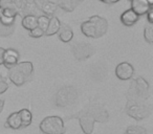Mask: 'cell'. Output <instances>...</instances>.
Here are the masks:
<instances>
[{
  "label": "cell",
  "mask_w": 153,
  "mask_h": 134,
  "mask_svg": "<svg viewBox=\"0 0 153 134\" xmlns=\"http://www.w3.org/2000/svg\"><path fill=\"white\" fill-rule=\"evenodd\" d=\"M108 30V21L101 16H91L81 24V32L87 38L98 39L103 37Z\"/></svg>",
  "instance_id": "cell-1"
},
{
  "label": "cell",
  "mask_w": 153,
  "mask_h": 134,
  "mask_svg": "<svg viewBox=\"0 0 153 134\" xmlns=\"http://www.w3.org/2000/svg\"><path fill=\"white\" fill-rule=\"evenodd\" d=\"M34 73V65L32 62H18L14 67L9 69V79L15 86L24 85L32 78Z\"/></svg>",
  "instance_id": "cell-2"
},
{
  "label": "cell",
  "mask_w": 153,
  "mask_h": 134,
  "mask_svg": "<svg viewBox=\"0 0 153 134\" xmlns=\"http://www.w3.org/2000/svg\"><path fill=\"white\" fill-rule=\"evenodd\" d=\"M39 128L43 134H64L66 130L63 119L57 115L44 117L39 125Z\"/></svg>",
  "instance_id": "cell-3"
},
{
  "label": "cell",
  "mask_w": 153,
  "mask_h": 134,
  "mask_svg": "<svg viewBox=\"0 0 153 134\" xmlns=\"http://www.w3.org/2000/svg\"><path fill=\"white\" fill-rule=\"evenodd\" d=\"M126 109H127L126 110L127 114L136 121H142L151 114L150 108L142 105L140 103H128Z\"/></svg>",
  "instance_id": "cell-4"
},
{
  "label": "cell",
  "mask_w": 153,
  "mask_h": 134,
  "mask_svg": "<svg viewBox=\"0 0 153 134\" xmlns=\"http://www.w3.org/2000/svg\"><path fill=\"white\" fill-rule=\"evenodd\" d=\"M72 53L76 59L78 60H86L89 57H91L94 53V48L90 44L85 42L76 43L72 47Z\"/></svg>",
  "instance_id": "cell-5"
},
{
  "label": "cell",
  "mask_w": 153,
  "mask_h": 134,
  "mask_svg": "<svg viewBox=\"0 0 153 134\" xmlns=\"http://www.w3.org/2000/svg\"><path fill=\"white\" fill-rule=\"evenodd\" d=\"M134 75V67L128 62H122L115 67V76L121 81H128Z\"/></svg>",
  "instance_id": "cell-6"
},
{
  "label": "cell",
  "mask_w": 153,
  "mask_h": 134,
  "mask_svg": "<svg viewBox=\"0 0 153 134\" xmlns=\"http://www.w3.org/2000/svg\"><path fill=\"white\" fill-rule=\"evenodd\" d=\"M79 123L84 134H91L94 132L96 121H94V116L90 114V112H85L80 115Z\"/></svg>",
  "instance_id": "cell-7"
},
{
  "label": "cell",
  "mask_w": 153,
  "mask_h": 134,
  "mask_svg": "<svg viewBox=\"0 0 153 134\" xmlns=\"http://www.w3.org/2000/svg\"><path fill=\"white\" fill-rule=\"evenodd\" d=\"M20 55L16 49L9 48L4 50V56H3V64L7 69H11L12 67L16 65L19 62Z\"/></svg>",
  "instance_id": "cell-8"
},
{
  "label": "cell",
  "mask_w": 153,
  "mask_h": 134,
  "mask_svg": "<svg viewBox=\"0 0 153 134\" xmlns=\"http://www.w3.org/2000/svg\"><path fill=\"white\" fill-rule=\"evenodd\" d=\"M131 7L130 9L136 13L138 16H144L147 14V12L153 7V5H150L148 3L147 0H131Z\"/></svg>",
  "instance_id": "cell-9"
},
{
  "label": "cell",
  "mask_w": 153,
  "mask_h": 134,
  "mask_svg": "<svg viewBox=\"0 0 153 134\" xmlns=\"http://www.w3.org/2000/svg\"><path fill=\"white\" fill-rule=\"evenodd\" d=\"M140 19V16L136 13H134L131 9H128L124 12L123 14L120 17V20H121L122 24L125 26H133L136 24V22Z\"/></svg>",
  "instance_id": "cell-10"
},
{
  "label": "cell",
  "mask_w": 153,
  "mask_h": 134,
  "mask_svg": "<svg viewBox=\"0 0 153 134\" xmlns=\"http://www.w3.org/2000/svg\"><path fill=\"white\" fill-rule=\"evenodd\" d=\"M57 34L59 36V39L61 40V42L63 43L70 42L72 40V38H74V30L66 23H61Z\"/></svg>",
  "instance_id": "cell-11"
},
{
  "label": "cell",
  "mask_w": 153,
  "mask_h": 134,
  "mask_svg": "<svg viewBox=\"0 0 153 134\" xmlns=\"http://www.w3.org/2000/svg\"><path fill=\"white\" fill-rule=\"evenodd\" d=\"M5 127L11 128L13 130H19L22 128L21 118L18 112H13L7 116V121H5Z\"/></svg>",
  "instance_id": "cell-12"
},
{
  "label": "cell",
  "mask_w": 153,
  "mask_h": 134,
  "mask_svg": "<svg viewBox=\"0 0 153 134\" xmlns=\"http://www.w3.org/2000/svg\"><path fill=\"white\" fill-rule=\"evenodd\" d=\"M61 25V21L59 20V18L56 17L55 15L49 17V22H48V26H47L46 30L44 32V36H53L58 33Z\"/></svg>",
  "instance_id": "cell-13"
},
{
  "label": "cell",
  "mask_w": 153,
  "mask_h": 134,
  "mask_svg": "<svg viewBox=\"0 0 153 134\" xmlns=\"http://www.w3.org/2000/svg\"><path fill=\"white\" fill-rule=\"evenodd\" d=\"M21 24L25 30H28V32L32 30H34L35 27H37V16H35V15L23 16Z\"/></svg>",
  "instance_id": "cell-14"
},
{
  "label": "cell",
  "mask_w": 153,
  "mask_h": 134,
  "mask_svg": "<svg viewBox=\"0 0 153 134\" xmlns=\"http://www.w3.org/2000/svg\"><path fill=\"white\" fill-rule=\"evenodd\" d=\"M58 7H57V3H53V2H45L44 4H42L39 9V11L45 16H48V17H51V16L55 15V13L57 12Z\"/></svg>",
  "instance_id": "cell-15"
},
{
  "label": "cell",
  "mask_w": 153,
  "mask_h": 134,
  "mask_svg": "<svg viewBox=\"0 0 153 134\" xmlns=\"http://www.w3.org/2000/svg\"><path fill=\"white\" fill-rule=\"evenodd\" d=\"M76 5L78 4L74 2V0H58L57 1V7L63 10L64 12H67V13L74 12Z\"/></svg>",
  "instance_id": "cell-16"
},
{
  "label": "cell",
  "mask_w": 153,
  "mask_h": 134,
  "mask_svg": "<svg viewBox=\"0 0 153 134\" xmlns=\"http://www.w3.org/2000/svg\"><path fill=\"white\" fill-rule=\"evenodd\" d=\"M20 115V118H21V125H22V128H26L32 124V121H33V115H32V112H30L28 109H21L20 111H18Z\"/></svg>",
  "instance_id": "cell-17"
},
{
  "label": "cell",
  "mask_w": 153,
  "mask_h": 134,
  "mask_svg": "<svg viewBox=\"0 0 153 134\" xmlns=\"http://www.w3.org/2000/svg\"><path fill=\"white\" fill-rule=\"evenodd\" d=\"M48 22H49V17L45 15H39L37 16V26L40 27L43 32H45L48 26Z\"/></svg>",
  "instance_id": "cell-18"
},
{
  "label": "cell",
  "mask_w": 153,
  "mask_h": 134,
  "mask_svg": "<svg viewBox=\"0 0 153 134\" xmlns=\"http://www.w3.org/2000/svg\"><path fill=\"white\" fill-rule=\"evenodd\" d=\"M125 134H147V130L142 126H129L126 129Z\"/></svg>",
  "instance_id": "cell-19"
},
{
  "label": "cell",
  "mask_w": 153,
  "mask_h": 134,
  "mask_svg": "<svg viewBox=\"0 0 153 134\" xmlns=\"http://www.w3.org/2000/svg\"><path fill=\"white\" fill-rule=\"evenodd\" d=\"M144 38L146 42L153 43V25L148 24L144 30Z\"/></svg>",
  "instance_id": "cell-20"
},
{
  "label": "cell",
  "mask_w": 153,
  "mask_h": 134,
  "mask_svg": "<svg viewBox=\"0 0 153 134\" xmlns=\"http://www.w3.org/2000/svg\"><path fill=\"white\" fill-rule=\"evenodd\" d=\"M30 36L32 37V38L38 39V38H41L42 36H44V32H43L40 27L37 26V27H35L34 30H30Z\"/></svg>",
  "instance_id": "cell-21"
},
{
  "label": "cell",
  "mask_w": 153,
  "mask_h": 134,
  "mask_svg": "<svg viewBox=\"0 0 153 134\" xmlns=\"http://www.w3.org/2000/svg\"><path fill=\"white\" fill-rule=\"evenodd\" d=\"M7 89H9V83L2 76L0 75V94H3Z\"/></svg>",
  "instance_id": "cell-22"
},
{
  "label": "cell",
  "mask_w": 153,
  "mask_h": 134,
  "mask_svg": "<svg viewBox=\"0 0 153 134\" xmlns=\"http://www.w3.org/2000/svg\"><path fill=\"white\" fill-rule=\"evenodd\" d=\"M147 19H148L149 24H153V7L147 12Z\"/></svg>",
  "instance_id": "cell-23"
},
{
  "label": "cell",
  "mask_w": 153,
  "mask_h": 134,
  "mask_svg": "<svg viewBox=\"0 0 153 134\" xmlns=\"http://www.w3.org/2000/svg\"><path fill=\"white\" fill-rule=\"evenodd\" d=\"M35 4V0H21V7H28Z\"/></svg>",
  "instance_id": "cell-24"
},
{
  "label": "cell",
  "mask_w": 153,
  "mask_h": 134,
  "mask_svg": "<svg viewBox=\"0 0 153 134\" xmlns=\"http://www.w3.org/2000/svg\"><path fill=\"white\" fill-rule=\"evenodd\" d=\"M11 3H13L12 2V0H0V5H1L2 7H7V5L11 4Z\"/></svg>",
  "instance_id": "cell-25"
},
{
  "label": "cell",
  "mask_w": 153,
  "mask_h": 134,
  "mask_svg": "<svg viewBox=\"0 0 153 134\" xmlns=\"http://www.w3.org/2000/svg\"><path fill=\"white\" fill-rule=\"evenodd\" d=\"M4 48L2 47H0V65H2L3 64V56H4Z\"/></svg>",
  "instance_id": "cell-26"
},
{
  "label": "cell",
  "mask_w": 153,
  "mask_h": 134,
  "mask_svg": "<svg viewBox=\"0 0 153 134\" xmlns=\"http://www.w3.org/2000/svg\"><path fill=\"white\" fill-rule=\"evenodd\" d=\"M12 2L18 7V9H21V0H12Z\"/></svg>",
  "instance_id": "cell-27"
},
{
  "label": "cell",
  "mask_w": 153,
  "mask_h": 134,
  "mask_svg": "<svg viewBox=\"0 0 153 134\" xmlns=\"http://www.w3.org/2000/svg\"><path fill=\"white\" fill-rule=\"evenodd\" d=\"M3 107H4V101H3V100H0V113L2 112Z\"/></svg>",
  "instance_id": "cell-28"
},
{
  "label": "cell",
  "mask_w": 153,
  "mask_h": 134,
  "mask_svg": "<svg viewBox=\"0 0 153 134\" xmlns=\"http://www.w3.org/2000/svg\"><path fill=\"white\" fill-rule=\"evenodd\" d=\"M121 1V0H108V4H113V3H117Z\"/></svg>",
  "instance_id": "cell-29"
},
{
  "label": "cell",
  "mask_w": 153,
  "mask_h": 134,
  "mask_svg": "<svg viewBox=\"0 0 153 134\" xmlns=\"http://www.w3.org/2000/svg\"><path fill=\"white\" fill-rule=\"evenodd\" d=\"M2 14H3V7L0 5V18L2 17Z\"/></svg>",
  "instance_id": "cell-30"
},
{
  "label": "cell",
  "mask_w": 153,
  "mask_h": 134,
  "mask_svg": "<svg viewBox=\"0 0 153 134\" xmlns=\"http://www.w3.org/2000/svg\"><path fill=\"white\" fill-rule=\"evenodd\" d=\"M74 1L76 3V4H79L80 2H82V1H84V0H74Z\"/></svg>",
  "instance_id": "cell-31"
},
{
  "label": "cell",
  "mask_w": 153,
  "mask_h": 134,
  "mask_svg": "<svg viewBox=\"0 0 153 134\" xmlns=\"http://www.w3.org/2000/svg\"><path fill=\"white\" fill-rule=\"evenodd\" d=\"M49 2H53V3H57V1L58 0H48Z\"/></svg>",
  "instance_id": "cell-32"
},
{
  "label": "cell",
  "mask_w": 153,
  "mask_h": 134,
  "mask_svg": "<svg viewBox=\"0 0 153 134\" xmlns=\"http://www.w3.org/2000/svg\"><path fill=\"white\" fill-rule=\"evenodd\" d=\"M129 1H131V0H129Z\"/></svg>",
  "instance_id": "cell-33"
}]
</instances>
